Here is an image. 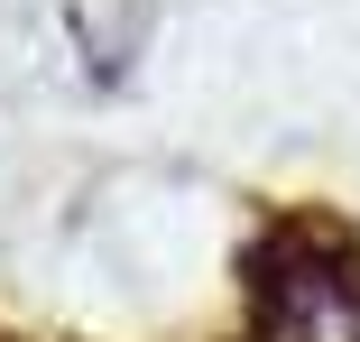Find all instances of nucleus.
Instances as JSON below:
<instances>
[{
  "instance_id": "obj_1",
  "label": "nucleus",
  "mask_w": 360,
  "mask_h": 342,
  "mask_svg": "<svg viewBox=\"0 0 360 342\" xmlns=\"http://www.w3.org/2000/svg\"><path fill=\"white\" fill-rule=\"evenodd\" d=\"M250 324L259 342H360V241L333 213H277L250 250Z\"/></svg>"
}]
</instances>
